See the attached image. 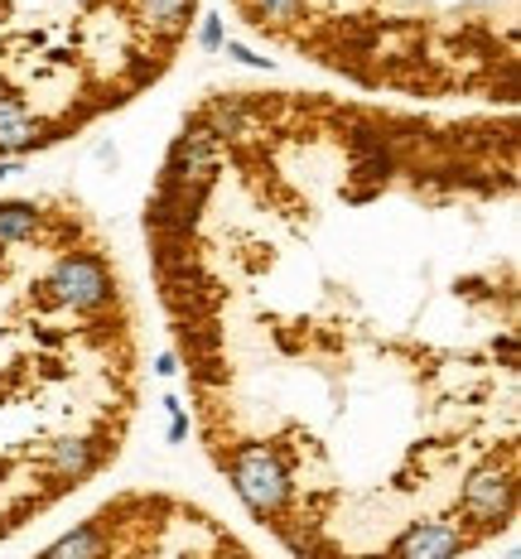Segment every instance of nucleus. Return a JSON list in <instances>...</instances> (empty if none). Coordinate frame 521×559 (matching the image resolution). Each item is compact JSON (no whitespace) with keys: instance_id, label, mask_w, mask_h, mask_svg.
<instances>
[{"instance_id":"obj_1","label":"nucleus","mask_w":521,"mask_h":559,"mask_svg":"<svg viewBox=\"0 0 521 559\" xmlns=\"http://www.w3.org/2000/svg\"><path fill=\"white\" fill-rule=\"evenodd\" d=\"M140 241L198 449L290 559H469L517 525V111L208 87Z\"/></svg>"},{"instance_id":"obj_5","label":"nucleus","mask_w":521,"mask_h":559,"mask_svg":"<svg viewBox=\"0 0 521 559\" xmlns=\"http://www.w3.org/2000/svg\"><path fill=\"white\" fill-rule=\"evenodd\" d=\"M29 559H265L232 521L174 487H121Z\"/></svg>"},{"instance_id":"obj_6","label":"nucleus","mask_w":521,"mask_h":559,"mask_svg":"<svg viewBox=\"0 0 521 559\" xmlns=\"http://www.w3.org/2000/svg\"><path fill=\"white\" fill-rule=\"evenodd\" d=\"M29 154H35V145H29V131H25V121H20L15 102H10L5 77H0V164L29 160Z\"/></svg>"},{"instance_id":"obj_3","label":"nucleus","mask_w":521,"mask_h":559,"mask_svg":"<svg viewBox=\"0 0 521 559\" xmlns=\"http://www.w3.org/2000/svg\"><path fill=\"white\" fill-rule=\"evenodd\" d=\"M257 44L406 107L517 111L521 0H227Z\"/></svg>"},{"instance_id":"obj_2","label":"nucleus","mask_w":521,"mask_h":559,"mask_svg":"<svg viewBox=\"0 0 521 559\" xmlns=\"http://www.w3.org/2000/svg\"><path fill=\"white\" fill-rule=\"evenodd\" d=\"M146 400L136 285L69 188L0 194V545L112 473Z\"/></svg>"},{"instance_id":"obj_4","label":"nucleus","mask_w":521,"mask_h":559,"mask_svg":"<svg viewBox=\"0 0 521 559\" xmlns=\"http://www.w3.org/2000/svg\"><path fill=\"white\" fill-rule=\"evenodd\" d=\"M198 0H0V77L35 150H59L160 87Z\"/></svg>"}]
</instances>
